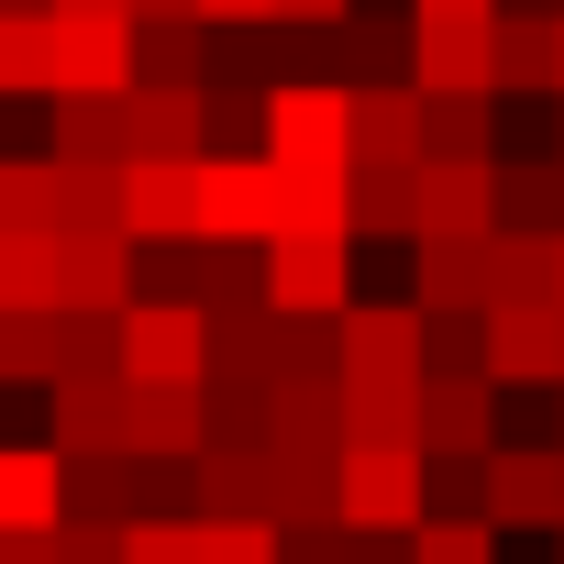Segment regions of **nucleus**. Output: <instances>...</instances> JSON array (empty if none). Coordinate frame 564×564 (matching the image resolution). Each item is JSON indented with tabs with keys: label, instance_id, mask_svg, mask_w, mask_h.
I'll use <instances>...</instances> for the list:
<instances>
[{
	"label": "nucleus",
	"instance_id": "f257e3e1",
	"mask_svg": "<svg viewBox=\"0 0 564 564\" xmlns=\"http://www.w3.org/2000/svg\"><path fill=\"white\" fill-rule=\"evenodd\" d=\"M254 265H265V311L276 322H333L355 300V243L344 232H265Z\"/></svg>",
	"mask_w": 564,
	"mask_h": 564
},
{
	"label": "nucleus",
	"instance_id": "f03ea898",
	"mask_svg": "<svg viewBox=\"0 0 564 564\" xmlns=\"http://www.w3.org/2000/svg\"><path fill=\"white\" fill-rule=\"evenodd\" d=\"M476 377L487 388H564V311L553 300L476 311Z\"/></svg>",
	"mask_w": 564,
	"mask_h": 564
},
{
	"label": "nucleus",
	"instance_id": "7ed1b4c3",
	"mask_svg": "<svg viewBox=\"0 0 564 564\" xmlns=\"http://www.w3.org/2000/svg\"><path fill=\"white\" fill-rule=\"evenodd\" d=\"M476 520H487V531H553V520H564V465H553V443H487V454H476Z\"/></svg>",
	"mask_w": 564,
	"mask_h": 564
},
{
	"label": "nucleus",
	"instance_id": "20e7f679",
	"mask_svg": "<svg viewBox=\"0 0 564 564\" xmlns=\"http://www.w3.org/2000/svg\"><path fill=\"white\" fill-rule=\"evenodd\" d=\"M45 45H56V89L45 100H122L133 89V23L122 12H56Z\"/></svg>",
	"mask_w": 564,
	"mask_h": 564
},
{
	"label": "nucleus",
	"instance_id": "39448f33",
	"mask_svg": "<svg viewBox=\"0 0 564 564\" xmlns=\"http://www.w3.org/2000/svg\"><path fill=\"white\" fill-rule=\"evenodd\" d=\"M45 311H133V243L122 232H45Z\"/></svg>",
	"mask_w": 564,
	"mask_h": 564
},
{
	"label": "nucleus",
	"instance_id": "423d86ee",
	"mask_svg": "<svg viewBox=\"0 0 564 564\" xmlns=\"http://www.w3.org/2000/svg\"><path fill=\"white\" fill-rule=\"evenodd\" d=\"M410 100H487V12H410Z\"/></svg>",
	"mask_w": 564,
	"mask_h": 564
},
{
	"label": "nucleus",
	"instance_id": "0eeeda50",
	"mask_svg": "<svg viewBox=\"0 0 564 564\" xmlns=\"http://www.w3.org/2000/svg\"><path fill=\"white\" fill-rule=\"evenodd\" d=\"M333 520L344 531H410L421 520V454H377V443L333 454Z\"/></svg>",
	"mask_w": 564,
	"mask_h": 564
},
{
	"label": "nucleus",
	"instance_id": "6e6552de",
	"mask_svg": "<svg viewBox=\"0 0 564 564\" xmlns=\"http://www.w3.org/2000/svg\"><path fill=\"white\" fill-rule=\"evenodd\" d=\"M199 243H265L276 232V166L265 155H199Z\"/></svg>",
	"mask_w": 564,
	"mask_h": 564
},
{
	"label": "nucleus",
	"instance_id": "1a4fd4ad",
	"mask_svg": "<svg viewBox=\"0 0 564 564\" xmlns=\"http://www.w3.org/2000/svg\"><path fill=\"white\" fill-rule=\"evenodd\" d=\"M111 355H122V388H199V311H155V300H133L122 322H111Z\"/></svg>",
	"mask_w": 564,
	"mask_h": 564
},
{
	"label": "nucleus",
	"instance_id": "9d476101",
	"mask_svg": "<svg viewBox=\"0 0 564 564\" xmlns=\"http://www.w3.org/2000/svg\"><path fill=\"white\" fill-rule=\"evenodd\" d=\"M254 155H265V166H344V89H333V78H311V89H265Z\"/></svg>",
	"mask_w": 564,
	"mask_h": 564
},
{
	"label": "nucleus",
	"instance_id": "9b49d317",
	"mask_svg": "<svg viewBox=\"0 0 564 564\" xmlns=\"http://www.w3.org/2000/svg\"><path fill=\"white\" fill-rule=\"evenodd\" d=\"M498 388L487 377H410V454H487Z\"/></svg>",
	"mask_w": 564,
	"mask_h": 564
},
{
	"label": "nucleus",
	"instance_id": "f8f14e48",
	"mask_svg": "<svg viewBox=\"0 0 564 564\" xmlns=\"http://www.w3.org/2000/svg\"><path fill=\"white\" fill-rule=\"evenodd\" d=\"M322 45H333V89H410V12L399 0H355Z\"/></svg>",
	"mask_w": 564,
	"mask_h": 564
},
{
	"label": "nucleus",
	"instance_id": "ddd939ff",
	"mask_svg": "<svg viewBox=\"0 0 564 564\" xmlns=\"http://www.w3.org/2000/svg\"><path fill=\"white\" fill-rule=\"evenodd\" d=\"M333 377H421L410 300H344L333 311Z\"/></svg>",
	"mask_w": 564,
	"mask_h": 564
},
{
	"label": "nucleus",
	"instance_id": "4468645a",
	"mask_svg": "<svg viewBox=\"0 0 564 564\" xmlns=\"http://www.w3.org/2000/svg\"><path fill=\"white\" fill-rule=\"evenodd\" d=\"M122 155L133 166H199V89H122Z\"/></svg>",
	"mask_w": 564,
	"mask_h": 564
},
{
	"label": "nucleus",
	"instance_id": "2eb2a0df",
	"mask_svg": "<svg viewBox=\"0 0 564 564\" xmlns=\"http://www.w3.org/2000/svg\"><path fill=\"white\" fill-rule=\"evenodd\" d=\"M487 232V166H410V243H476Z\"/></svg>",
	"mask_w": 564,
	"mask_h": 564
},
{
	"label": "nucleus",
	"instance_id": "dca6fc26",
	"mask_svg": "<svg viewBox=\"0 0 564 564\" xmlns=\"http://www.w3.org/2000/svg\"><path fill=\"white\" fill-rule=\"evenodd\" d=\"M498 100H410V166H487Z\"/></svg>",
	"mask_w": 564,
	"mask_h": 564
},
{
	"label": "nucleus",
	"instance_id": "f3484780",
	"mask_svg": "<svg viewBox=\"0 0 564 564\" xmlns=\"http://www.w3.org/2000/svg\"><path fill=\"white\" fill-rule=\"evenodd\" d=\"M199 232V177L188 166H122V243H188Z\"/></svg>",
	"mask_w": 564,
	"mask_h": 564
},
{
	"label": "nucleus",
	"instance_id": "a211bd4d",
	"mask_svg": "<svg viewBox=\"0 0 564 564\" xmlns=\"http://www.w3.org/2000/svg\"><path fill=\"white\" fill-rule=\"evenodd\" d=\"M56 432L45 454H122V377H45Z\"/></svg>",
	"mask_w": 564,
	"mask_h": 564
},
{
	"label": "nucleus",
	"instance_id": "6ab92c4d",
	"mask_svg": "<svg viewBox=\"0 0 564 564\" xmlns=\"http://www.w3.org/2000/svg\"><path fill=\"white\" fill-rule=\"evenodd\" d=\"M564 166L553 155H487V232H553Z\"/></svg>",
	"mask_w": 564,
	"mask_h": 564
},
{
	"label": "nucleus",
	"instance_id": "aec40b11",
	"mask_svg": "<svg viewBox=\"0 0 564 564\" xmlns=\"http://www.w3.org/2000/svg\"><path fill=\"white\" fill-rule=\"evenodd\" d=\"M333 432H344V454L355 443L410 454V377H333Z\"/></svg>",
	"mask_w": 564,
	"mask_h": 564
},
{
	"label": "nucleus",
	"instance_id": "412c9836",
	"mask_svg": "<svg viewBox=\"0 0 564 564\" xmlns=\"http://www.w3.org/2000/svg\"><path fill=\"white\" fill-rule=\"evenodd\" d=\"M122 454L188 465L199 454V388H122Z\"/></svg>",
	"mask_w": 564,
	"mask_h": 564
},
{
	"label": "nucleus",
	"instance_id": "4be33fe9",
	"mask_svg": "<svg viewBox=\"0 0 564 564\" xmlns=\"http://www.w3.org/2000/svg\"><path fill=\"white\" fill-rule=\"evenodd\" d=\"M56 520H133V454H56Z\"/></svg>",
	"mask_w": 564,
	"mask_h": 564
},
{
	"label": "nucleus",
	"instance_id": "5701e85b",
	"mask_svg": "<svg viewBox=\"0 0 564 564\" xmlns=\"http://www.w3.org/2000/svg\"><path fill=\"white\" fill-rule=\"evenodd\" d=\"M410 311H487V232L476 243H410Z\"/></svg>",
	"mask_w": 564,
	"mask_h": 564
},
{
	"label": "nucleus",
	"instance_id": "b1692460",
	"mask_svg": "<svg viewBox=\"0 0 564 564\" xmlns=\"http://www.w3.org/2000/svg\"><path fill=\"white\" fill-rule=\"evenodd\" d=\"M265 454H344V432H333V377H276V388H265Z\"/></svg>",
	"mask_w": 564,
	"mask_h": 564
},
{
	"label": "nucleus",
	"instance_id": "393cba45",
	"mask_svg": "<svg viewBox=\"0 0 564 564\" xmlns=\"http://www.w3.org/2000/svg\"><path fill=\"white\" fill-rule=\"evenodd\" d=\"M344 166H410V89H344Z\"/></svg>",
	"mask_w": 564,
	"mask_h": 564
},
{
	"label": "nucleus",
	"instance_id": "a878e982",
	"mask_svg": "<svg viewBox=\"0 0 564 564\" xmlns=\"http://www.w3.org/2000/svg\"><path fill=\"white\" fill-rule=\"evenodd\" d=\"M188 520H265V454H188Z\"/></svg>",
	"mask_w": 564,
	"mask_h": 564
},
{
	"label": "nucleus",
	"instance_id": "bb28decb",
	"mask_svg": "<svg viewBox=\"0 0 564 564\" xmlns=\"http://www.w3.org/2000/svg\"><path fill=\"white\" fill-rule=\"evenodd\" d=\"M45 166H78V177H122V100H56V155Z\"/></svg>",
	"mask_w": 564,
	"mask_h": 564
},
{
	"label": "nucleus",
	"instance_id": "cd10ccee",
	"mask_svg": "<svg viewBox=\"0 0 564 564\" xmlns=\"http://www.w3.org/2000/svg\"><path fill=\"white\" fill-rule=\"evenodd\" d=\"M243 78L254 89H311V78H333V45L311 23H254L243 34Z\"/></svg>",
	"mask_w": 564,
	"mask_h": 564
},
{
	"label": "nucleus",
	"instance_id": "c85d7f7f",
	"mask_svg": "<svg viewBox=\"0 0 564 564\" xmlns=\"http://www.w3.org/2000/svg\"><path fill=\"white\" fill-rule=\"evenodd\" d=\"M344 243H410V166H355L344 177Z\"/></svg>",
	"mask_w": 564,
	"mask_h": 564
},
{
	"label": "nucleus",
	"instance_id": "c756f323",
	"mask_svg": "<svg viewBox=\"0 0 564 564\" xmlns=\"http://www.w3.org/2000/svg\"><path fill=\"white\" fill-rule=\"evenodd\" d=\"M0 531H56V454L0 443Z\"/></svg>",
	"mask_w": 564,
	"mask_h": 564
},
{
	"label": "nucleus",
	"instance_id": "7c9ffc66",
	"mask_svg": "<svg viewBox=\"0 0 564 564\" xmlns=\"http://www.w3.org/2000/svg\"><path fill=\"white\" fill-rule=\"evenodd\" d=\"M265 520H333V454H265Z\"/></svg>",
	"mask_w": 564,
	"mask_h": 564
},
{
	"label": "nucleus",
	"instance_id": "2f4dec72",
	"mask_svg": "<svg viewBox=\"0 0 564 564\" xmlns=\"http://www.w3.org/2000/svg\"><path fill=\"white\" fill-rule=\"evenodd\" d=\"M344 177L355 166H276V232H344Z\"/></svg>",
	"mask_w": 564,
	"mask_h": 564
},
{
	"label": "nucleus",
	"instance_id": "473e14b6",
	"mask_svg": "<svg viewBox=\"0 0 564 564\" xmlns=\"http://www.w3.org/2000/svg\"><path fill=\"white\" fill-rule=\"evenodd\" d=\"M498 300H553V232H487V311Z\"/></svg>",
	"mask_w": 564,
	"mask_h": 564
},
{
	"label": "nucleus",
	"instance_id": "72a5a7b5",
	"mask_svg": "<svg viewBox=\"0 0 564 564\" xmlns=\"http://www.w3.org/2000/svg\"><path fill=\"white\" fill-rule=\"evenodd\" d=\"M199 265H210L199 232H188V243H133V300H155V311H199Z\"/></svg>",
	"mask_w": 564,
	"mask_h": 564
},
{
	"label": "nucleus",
	"instance_id": "f704fd0d",
	"mask_svg": "<svg viewBox=\"0 0 564 564\" xmlns=\"http://www.w3.org/2000/svg\"><path fill=\"white\" fill-rule=\"evenodd\" d=\"M133 89H199V23H133Z\"/></svg>",
	"mask_w": 564,
	"mask_h": 564
},
{
	"label": "nucleus",
	"instance_id": "c9c22d12",
	"mask_svg": "<svg viewBox=\"0 0 564 564\" xmlns=\"http://www.w3.org/2000/svg\"><path fill=\"white\" fill-rule=\"evenodd\" d=\"M56 89V45L34 12H0V100H45Z\"/></svg>",
	"mask_w": 564,
	"mask_h": 564
},
{
	"label": "nucleus",
	"instance_id": "e433bc0d",
	"mask_svg": "<svg viewBox=\"0 0 564 564\" xmlns=\"http://www.w3.org/2000/svg\"><path fill=\"white\" fill-rule=\"evenodd\" d=\"M232 311H265L254 243H210V265H199V322H232Z\"/></svg>",
	"mask_w": 564,
	"mask_h": 564
},
{
	"label": "nucleus",
	"instance_id": "4c0bfd02",
	"mask_svg": "<svg viewBox=\"0 0 564 564\" xmlns=\"http://www.w3.org/2000/svg\"><path fill=\"white\" fill-rule=\"evenodd\" d=\"M45 232H122V177H78V166H56Z\"/></svg>",
	"mask_w": 564,
	"mask_h": 564
},
{
	"label": "nucleus",
	"instance_id": "58836bf2",
	"mask_svg": "<svg viewBox=\"0 0 564 564\" xmlns=\"http://www.w3.org/2000/svg\"><path fill=\"white\" fill-rule=\"evenodd\" d=\"M56 377V311H0V388Z\"/></svg>",
	"mask_w": 564,
	"mask_h": 564
},
{
	"label": "nucleus",
	"instance_id": "ea45409f",
	"mask_svg": "<svg viewBox=\"0 0 564 564\" xmlns=\"http://www.w3.org/2000/svg\"><path fill=\"white\" fill-rule=\"evenodd\" d=\"M399 564H498V531L487 520H410Z\"/></svg>",
	"mask_w": 564,
	"mask_h": 564
},
{
	"label": "nucleus",
	"instance_id": "a19ab883",
	"mask_svg": "<svg viewBox=\"0 0 564 564\" xmlns=\"http://www.w3.org/2000/svg\"><path fill=\"white\" fill-rule=\"evenodd\" d=\"M188 564H276V520H188Z\"/></svg>",
	"mask_w": 564,
	"mask_h": 564
},
{
	"label": "nucleus",
	"instance_id": "79ce46f5",
	"mask_svg": "<svg viewBox=\"0 0 564 564\" xmlns=\"http://www.w3.org/2000/svg\"><path fill=\"white\" fill-rule=\"evenodd\" d=\"M45 199H56L45 155H0V232H45Z\"/></svg>",
	"mask_w": 564,
	"mask_h": 564
},
{
	"label": "nucleus",
	"instance_id": "37998d69",
	"mask_svg": "<svg viewBox=\"0 0 564 564\" xmlns=\"http://www.w3.org/2000/svg\"><path fill=\"white\" fill-rule=\"evenodd\" d=\"M421 322V377H476V311H410Z\"/></svg>",
	"mask_w": 564,
	"mask_h": 564
},
{
	"label": "nucleus",
	"instance_id": "c03bdc74",
	"mask_svg": "<svg viewBox=\"0 0 564 564\" xmlns=\"http://www.w3.org/2000/svg\"><path fill=\"white\" fill-rule=\"evenodd\" d=\"M0 311H45V232H0Z\"/></svg>",
	"mask_w": 564,
	"mask_h": 564
},
{
	"label": "nucleus",
	"instance_id": "a18cd8bd",
	"mask_svg": "<svg viewBox=\"0 0 564 564\" xmlns=\"http://www.w3.org/2000/svg\"><path fill=\"white\" fill-rule=\"evenodd\" d=\"M276 377H333V322H276Z\"/></svg>",
	"mask_w": 564,
	"mask_h": 564
},
{
	"label": "nucleus",
	"instance_id": "49530a36",
	"mask_svg": "<svg viewBox=\"0 0 564 564\" xmlns=\"http://www.w3.org/2000/svg\"><path fill=\"white\" fill-rule=\"evenodd\" d=\"M45 553H56V564H122V531H100V520H56Z\"/></svg>",
	"mask_w": 564,
	"mask_h": 564
},
{
	"label": "nucleus",
	"instance_id": "de8ad7c7",
	"mask_svg": "<svg viewBox=\"0 0 564 564\" xmlns=\"http://www.w3.org/2000/svg\"><path fill=\"white\" fill-rule=\"evenodd\" d=\"M122 564H188V520H122Z\"/></svg>",
	"mask_w": 564,
	"mask_h": 564
},
{
	"label": "nucleus",
	"instance_id": "09e8293b",
	"mask_svg": "<svg viewBox=\"0 0 564 564\" xmlns=\"http://www.w3.org/2000/svg\"><path fill=\"white\" fill-rule=\"evenodd\" d=\"M276 23V0H199V34H254Z\"/></svg>",
	"mask_w": 564,
	"mask_h": 564
},
{
	"label": "nucleus",
	"instance_id": "8fccbe9b",
	"mask_svg": "<svg viewBox=\"0 0 564 564\" xmlns=\"http://www.w3.org/2000/svg\"><path fill=\"white\" fill-rule=\"evenodd\" d=\"M344 12H355V0H276V23H311V34H333Z\"/></svg>",
	"mask_w": 564,
	"mask_h": 564
},
{
	"label": "nucleus",
	"instance_id": "3c124183",
	"mask_svg": "<svg viewBox=\"0 0 564 564\" xmlns=\"http://www.w3.org/2000/svg\"><path fill=\"white\" fill-rule=\"evenodd\" d=\"M344 564H399V531H344Z\"/></svg>",
	"mask_w": 564,
	"mask_h": 564
},
{
	"label": "nucleus",
	"instance_id": "603ef678",
	"mask_svg": "<svg viewBox=\"0 0 564 564\" xmlns=\"http://www.w3.org/2000/svg\"><path fill=\"white\" fill-rule=\"evenodd\" d=\"M122 23H199V0H122Z\"/></svg>",
	"mask_w": 564,
	"mask_h": 564
},
{
	"label": "nucleus",
	"instance_id": "864d4df0",
	"mask_svg": "<svg viewBox=\"0 0 564 564\" xmlns=\"http://www.w3.org/2000/svg\"><path fill=\"white\" fill-rule=\"evenodd\" d=\"M0 564H56V553H45V531H0Z\"/></svg>",
	"mask_w": 564,
	"mask_h": 564
},
{
	"label": "nucleus",
	"instance_id": "5fc2aeb1",
	"mask_svg": "<svg viewBox=\"0 0 564 564\" xmlns=\"http://www.w3.org/2000/svg\"><path fill=\"white\" fill-rule=\"evenodd\" d=\"M399 12H487V0H399Z\"/></svg>",
	"mask_w": 564,
	"mask_h": 564
},
{
	"label": "nucleus",
	"instance_id": "6e6d98bb",
	"mask_svg": "<svg viewBox=\"0 0 564 564\" xmlns=\"http://www.w3.org/2000/svg\"><path fill=\"white\" fill-rule=\"evenodd\" d=\"M56 12H122V0H45V23H56Z\"/></svg>",
	"mask_w": 564,
	"mask_h": 564
},
{
	"label": "nucleus",
	"instance_id": "4d7b16f0",
	"mask_svg": "<svg viewBox=\"0 0 564 564\" xmlns=\"http://www.w3.org/2000/svg\"><path fill=\"white\" fill-rule=\"evenodd\" d=\"M553 311H564V232H553Z\"/></svg>",
	"mask_w": 564,
	"mask_h": 564
},
{
	"label": "nucleus",
	"instance_id": "13d9d810",
	"mask_svg": "<svg viewBox=\"0 0 564 564\" xmlns=\"http://www.w3.org/2000/svg\"><path fill=\"white\" fill-rule=\"evenodd\" d=\"M553 100H564V23H553Z\"/></svg>",
	"mask_w": 564,
	"mask_h": 564
},
{
	"label": "nucleus",
	"instance_id": "bf43d9fd",
	"mask_svg": "<svg viewBox=\"0 0 564 564\" xmlns=\"http://www.w3.org/2000/svg\"><path fill=\"white\" fill-rule=\"evenodd\" d=\"M553 166H564V100H553Z\"/></svg>",
	"mask_w": 564,
	"mask_h": 564
},
{
	"label": "nucleus",
	"instance_id": "052dcab7",
	"mask_svg": "<svg viewBox=\"0 0 564 564\" xmlns=\"http://www.w3.org/2000/svg\"><path fill=\"white\" fill-rule=\"evenodd\" d=\"M0 12H34V23H45V0H0Z\"/></svg>",
	"mask_w": 564,
	"mask_h": 564
},
{
	"label": "nucleus",
	"instance_id": "680f3d73",
	"mask_svg": "<svg viewBox=\"0 0 564 564\" xmlns=\"http://www.w3.org/2000/svg\"><path fill=\"white\" fill-rule=\"evenodd\" d=\"M553 564H564V520H553Z\"/></svg>",
	"mask_w": 564,
	"mask_h": 564
},
{
	"label": "nucleus",
	"instance_id": "e2e57ef3",
	"mask_svg": "<svg viewBox=\"0 0 564 564\" xmlns=\"http://www.w3.org/2000/svg\"><path fill=\"white\" fill-rule=\"evenodd\" d=\"M553 232H564V199H553Z\"/></svg>",
	"mask_w": 564,
	"mask_h": 564
},
{
	"label": "nucleus",
	"instance_id": "0e129e2a",
	"mask_svg": "<svg viewBox=\"0 0 564 564\" xmlns=\"http://www.w3.org/2000/svg\"><path fill=\"white\" fill-rule=\"evenodd\" d=\"M553 399H564V388H553ZM553 443H564V432H553Z\"/></svg>",
	"mask_w": 564,
	"mask_h": 564
},
{
	"label": "nucleus",
	"instance_id": "69168bd1",
	"mask_svg": "<svg viewBox=\"0 0 564 564\" xmlns=\"http://www.w3.org/2000/svg\"><path fill=\"white\" fill-rule=\"evenodd\" d=\"M553 23H564V12H553Z\"/></svg>",
	"mask_w": 564,
	"mask_h": 564
}]
</instances>
